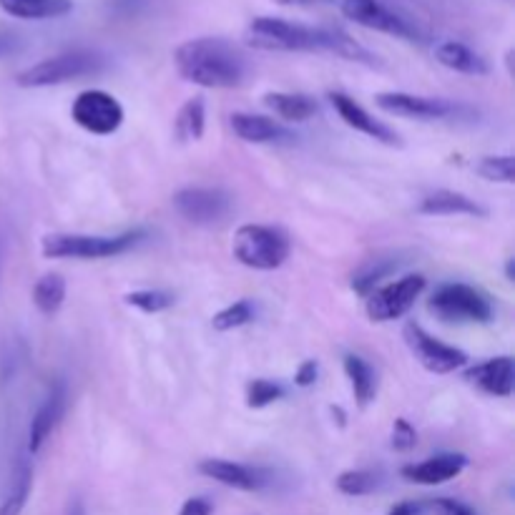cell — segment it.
<instances>
[{
    "label": "cell",
    "instance_id": "44dd1931",
    "mask_svg": "<svg viewBox=\"0 0 515 515\" xmlns=\"http://www.w3.org/2000/svg\"><path fill=\"white\" fill-rule=\"evenodd\" d=\"M0 8L18 21H53L73 11V0H0Z\"/></svg>",
    "mask_w": 515,
    "mask_h": 515
},
{
    "label": "cell",
    "instance_id": "f35d334b",
    "mask_svg": "<svg viewBox=\"0 0 515 515\" xmlns=\"http://www.w3.org/2000/svg\"><path fill=\"white\" fill-rule=\"evenodd\" d=\"M66 515H86V510H83L81 500H73V503L68 505V513Z\"/></svg>",
    "mask_w": 515,
    "mask_h": 515
},
{
    "label": "cell",
    "instance_id": "8d00e7d4",
    "mask_svg": "<svg viewBox=\"0 0 515 515\" xmlns=\"http://www.w3.org/2000/svg\"><path fill=\"white\" fill-rule=\"evenodd\" d=\"M16 48H18V36H13V33H0V58L13 53Z\"/></svg>",
    "mask_w": 515,
    "mask_h": 515
},
{
    "label": "cell",
    "instance_id": "5b68a950",
    "mask_svg": "<svg viewBox=\"0 0 515 515\" xmlns=\"http://www.w3.org/2000/svg\"><path fill=\"white\" fill-rule=\"evenodd\" d=\"M289 239L282 229L264 227V224H244L234 234L232 252L244 267L257 272L279 269L289 257Z\"/></svg>",
    "mask_w": 515,
    "mask_h": 515
},
{
    "label": "cell",
    "instance_id": "ba28073f",
    "mask_svg": "<svg viewBox=\"0 0 515 515\" xmlns=\"http://www.w3.org/2000/svg\"><path fill=\"white\" fill-rule=\"evenodd\" d=\"M71 116L81 129L96 136H111L124 124V106L119 98L101 88H88L76 96Z\"/></svg>",
    "mask_w": 515,
    "mask_h": 515
},
{
    "label": "cell",
    "instance_id": "30bf717a",
    "mask_svg": "<svg viewBox=\"0 0 515 515\" xmlns=\"http://www.w3.org/2000/svg\"><path fill=\"white\" fill-rule=\"evenodd\" d=\"M425 277L423 274H405L397 282L385 284L380 289H372L367 294V317L372 322H392L407 315L415 304V299L423 294Z\"/></svg>",
    "mask_w": 515,
    "mask_h": 515
},
{
    "label": "cell",
    "instance_id": "d6986e66",
    "mask_svg": "<svg viewBox=\"0 0 515 515\" xmlns=\"http://www.w3.org/2000/svg\"><path fill=\"white\" fill-rule=\"evenodd\" d=\"M229 126H232L234 134L242 141H247V144H274V141L292 139V134H289L284 126H279L277 121L259 114H244V111H237V114H232V119H229Z\"/></svg>",
    "mask_w": 515,
    "mask_h": 515
},
{
    "label": "cell",
    "instance_id": "8992f818",
    "mask_svg": "<svg viewBox=\"0 0 515 515\" xmlns=\"http://www.w3.org/2000/svg\"><path fill=\"white\" fill-rule=\"evenodd\" d=\"M430 312L443 322H475L485 325L493 320V302L470 284H443L428 302Z\"/></svg>",
    "mask_w": 515,
    "mask_h": 515
},
{
    "label": "cell",
    "instance_id": "f1b7e54d",
    "mask_svg": "<svg viewBox=\"0 0 515 515\" xmlns=\"http://www.w3.org/2000/svg\"><path fill=\"white\" fill-rule=\"evenodd\" d=\"M126 304L129 307L141 309L146 315H156V312H164L174 304V294L166 292V289H136V292L126 294Z\"/></svg>",
    "mask_w": 515,
    "mask_h": 515
},
{
    "label": "cell",
    "instance_id": "4dcf8cb0",
    "mask_svg": "<svg viewBox=\"0 0 515 515\" xmlns=\"http://www.w3.org/2000/svg\"><path fill=\"white\" fill-rule=\"evenodd\" d=\"M284 387L274 380H252L247 385V405L254 410H262V407L272 405V402L282 400Z\"/></svg>",
    "mask_w": 515,
    "mask_h": 515
},
{
    "label": "cell",
    "instance_id": "d4e9b609",
    "mask_svg": "<svg viewBox=\"0 0 515 515\" xmlns=\"http://www.w3.org/2000/svg\"><path fill=\"white\" fill-rule=\"evenodd\" d=\"M206 129V103L201 96L189 98L174 119V136L179 141H199Z\"/></svg>",
    "mask_w": 515,
    "mask_h": 515
},
{
    "label": "cell",
    "instance_id": "83f0119b",
    "mask_svg": "<svg viewBox=\"0 0 515 515\" xmlns=\"http://www.w3.org/2000/svg\"><path fill=\"white\" fill-rule=\"evenodd\" d=\"M252 320H254L252 302H247V299H239V302L229 304V307H224L222 312L214 315L212 327L217 332H232V330H239V327L249 325Z\"/></svg>",
    "mask_w": 515,
    "mask_h": 515
},
{
    "label": "cell",
    "instance_id": "9c48e42d",
    "mask_svg": "<svg viewBox=\"0 0 515 515\" xmlns=\"http://www.w3.org/2000/svg\"><path fill=\"white\" fill-rule=\"evenodd\" d=\"M340 11L347 21L357 23L362 28L402 38V41H420L418 26L407 21L395 8L382 3V0H342Z\"/></svg>",
    "mask_w": 515,
    "mask_h": 515
},
{
    "label": "cell",
    "instance_id": "3957f363",
    "mask_svg": "<svg viewBox=\"0 0 515 515\" xmlns=\"http://www.w3.org/2000/svg\"><path fill=\"white\" fill-rule=\"evenodd\" d=\"M106 68V58L98 51H88V48H73V51L56 53L51 58L33 63L26 71L16 76V83L21 88H48L61 86V83L76 81V78L93 76Z\"/></svg>",
    "mask_w": 515,
    "mask_h": 515
},
{
    "label": "cell",
    "instance_id": "836d02e7",
    "mask_svg": "<svg viewBox=\"0 0 515 515\" xmlns=\"http://www.w3.org/2000/svg\"><path fill=\"white\" fill-rule=\"evenodd\" d=\"M317 375H320V365H317L315 360H307L299 365L297 375H294V382H297L299 387H309V385H315Z\"/></svg>",
    "mask_w": 515,
    "mask_h": 515
},
{
    "label": "cell",
    "instance_id": "7402d4cb",
    "mask_svg": "<svg viewBox=\"0 0 515 515\" xmlns=\"http://www.w3.org/2000/svg\"><path fill=\"white\" fill-rule=\"evenodd\" d=\"M33 490V465L26 455L16 458L11 470V480H8L6 498L0 503V515H21L26 508L28 498Z\"/></svg>",
    "mask_w": 515,
    "mask_h": 515
},
{
    "label": "cell",
    "instance_id": "cb8c5ba5",
    "mask_svg": "<svg viewBox=\"0 0 515 515\" xmlns=\"http://www.w3.org/2000/svg\"><path fill=\"white\" fill-rule=\"evenodd\" d=\"M264 103L284 121H307L317 114V101L304 93H267Z\"/></svg>",
    "mask_w": 515,
    "mask_h": 515
},
{
    "label": "cell",
    "instance_id": "603a6c76",
    "mask_svg": "<svg viewBox=\"0 0 515 515\" xmlns=\"http://www.w3.org/2000/svg\"><path fill=\"white\" fill-rule=\"evenodd\" d=\"M345 372L360 407H367L377 395V375L370 362L360 355H345Z\"/></svg>",
    "mask_w": 515,
    "mask_h": 515
},
{
    "label": "cell",
    "instance_id": "277c9868",
    "mask_svg": "<svg viewBox=\"0 0 515 515\" xmlns=\"http://www.w3.org/2000/svg\"><path fill=\"white\" fill-rule=\"evenodd\" d=\"M146 239L144 229L116 234V237H91V234H48L41 252L46 259H106L126 254Z\"/></svg>",
    "mask_w": 515,
    "mask_h": 515
},
{
    "label": "cell",
    "instance_id": "4fadbf2b",
    "mask_svg": "<svg viewBox=\"0 0 515 515\" xmlns=\"http://www.w3.org/2000/svg\"><path fill=\"white\" fill-rule=\"evenodd\" d=\"M199 473L206 478L217 480V483L227 485V488L244 490V493H254L272 483V475L262 468H252V465L234 463V460L224 458H209L199 463Z\"/></svg>",
    "mask_w": 515,
    "mask_h": 515
},
{
    "label": "cell",
    "instance_id": "52a82bcc",
    "mask_svg": "<svg viewBox=\"0 0 515 515\" xmlns=\"http://www.w3.org/2000/svg\"><path fill=\"white\" fill-rule=\"evenodd\" d=\"M174 209L196 227H219L232 214L234 199L217 186H186L174 194Z\"/></svg>",
    "mask_w": 515,
    "mask_h": 515
},
{
    "label": "cell",
    "instance_id": "e0dca14e",
    "mask_svg": "<svg viewBox=\"0 0 515 515\" xmlns=\"http://www.w3.org/2000/svg\"><path fill=\"white\" fill-rule=\"evenodd\" d=\"M468 468V458L463 453H440L433 458L423 460V463L405 465L400 470L402 478L418 485H440L448 480L458 478L463 470Z\"/></svg>",
    "mask_w": 515,
    "mask_h": 515
},
{
    "label": "cell",
    "instance_id": "8fae6325",
    "mask_svg": "<svg viewBox=\"0 0 515 515\" xmlns=\"http://www.w3.org/2000/svg\"><path fill=\"white\" fill-rule=\"evenodd\" d=\"M375 103L385 114L402 116V119H418V121H445L453 119L463 111V106L445 98H428V96H415V93H377Z\"/></svg>",
    "mask_w": 515,
    "mask_h": 515
},
{
    "label": "cell",
    "instance_id": "ffe728a7",
    "mask_svg": "<svg viewBox=\"0 0 515 515\" xmlns=\"http://www.w3.org/2000/svg\"><path fill=\"white\" fill-rule=\"evenodd\" d=\"M435 58H438V63H443L445 68H450V71L455 73H465V76H488L490 71L488 61L460 41L438 43V46H435Z\"/></svg>",
    "mask_w": 515,
    "mask_h": 515
},
{
    "label": "cell",
    "instance_id": "60d3db41",
    "mask_svg": "<svg viewBox=\"0 0 515 515\" xmlns=\"http://www.w3.org/2000/svg\"><path fill=\"white\" fill-rule=\"evenodd\" d=\"M0 269H3V239H0Z\"/></svg>",
    "mask_w": 515,
    "mask_h": 515
},
{
    "label": "cell",
    "instance_id": "ab89813d",
    "mask_svg": "<svg viewBox=\"0 0 515 515\" xmlns=\"http://www.w3.org/2000/svg\"><path fill=\"white\" fill-rule=\"evenodd\" d=\"M505 274H508V279H513V259H508V267H505Z\"/></svg>",
    "mask_w": 515,
    "mask_h": 515
},
{
    "label": "cell",
    "instance_id": "e575fe53",
    "mask_svg": "<svg viewBox=\"0 0 515 515\" xmlns=\"http://www.w3.org/2000/svg\"><path fill=\"white\" fill-rule=\"evenodd\" d=\"M212 513H214V505L206 498L184 500V505H181L179 510V515H212Z\"/></svg>",
    "mask_w": 515,
    "mask_h": 515
},
{
    "label": "cell",
    "instance_id": "f546056e",
    "mask_svg": "<svg viewBox=\"0 0 515 515\" xmlns=\"http://www.w3.org/2000/svg\"><path fill=\"white\" fill-rule=\"evenodd\" d=\"M475 171H478V174L488 181H498V184H513L515 159L510 154L483 156V159L475 164Z\"/></svg>",
    "mask_w": 515,
    "mask_h": 515
},
{
    "label": "cell",
    "instance_id": "1f68e13d",
    "mask_svg": "<svg viewBox=\"0 0 515 515\" xmlns=\"http://www.w3.org/2000/svg\"><path fill=\"white\" fill-rule=\"evenodd\" d=\"M415 443H418L415 428L405 418H397L395 425H392V448L400 450V453H407V450L415 448Z\"/></svg>",
    "mask_w": 515,
    "mask_h": 515
},
{
    "label": "cell",
    "instance_id": "74e56055",
    "mask_svg": "<svg viewBox=\"0 0 515 515\" xmlns=\"http://www.w3.org/2000/svg\"><path fill=\"white\" fill-rule=\"evenodd\" d=\"M277 6H289V8H315L327 3V0H274Z\"/></svg>",
    "mask_w": 515,
    "mask_h": 515
},
{
    "label": "cell",
    "instance_id": "7c38bea8",
    "mask_svg": "<svg viewBox=\"0 0 515 515\" xmlns=\"http://www.w3.org/2000/svg\"><path fill=\"white\" fill-rule=\"evenodd\" d=\"M405 342L412 350V355L420 360V365L428 372H435V375H448V372H455L468 365V355L463 350L435 340L430 332H425L415 322L405 327Z\"/></svg>",
    "mask_w": 515,
    "mask_h": 515
},
{
    "label": "cell",
    "instance_id": "d590c367",
    "mask_svg": "<svg viewBox=\"0 0 515 515\" xmlns=\"http://www.w3.org/2000/svg\"><path fill=\"white\" fill-rule=\"evenodd\" d=\"M425 513V505L418 503V500H402V503L392 505L387 510V515H423Z\"/></svg>",
    "mask_w": 515,
    "mask_h": 515
},
{
    "label": "cell",
    "instance_id": "5bb4252c",
    "mask_svg": "<svg viewBox=\"0 0 515 515\" xmlns=\"http://www.w3.org/2000/svg\"><path fill=\"white\" fill-rule=\"evenodd\" d=\"M68 405V387L63 380H56L48 387L46 397H43L41 407L36 410L31 420V428H28V453L36 455L38 450L46 445L48 435L56 430V425L61 423L63 412Z\"/></svg>",
    "mask_w": 515,
    "mask_h": 515
},
{
    "label": "cell",
    "instance_id": "7a4b0ae2",
    "mask_svg": "<svg viewBox=\"0 0 515 515\" xmlns=\"http://www.w3.org/2000/svg\"><path fill=\"white\" fill-rule=\"evenodd\" d=\"M184 81L201 88H239L249 76L247 56L227 38H191L174 51Z\"/></svg>",
    "mask_w": 515,
    "mask_h": 515
},
{
    "label": "cell",
    "instance_id": "9a60e30c",
    "mask_svg": "<svg viewBox=\"0 0 515 515\" xmlns=\"http://www.w3.org/2000/svg\"><path fill=\"white\" fill-rule=\"evenodd\" d=\"M330 101H332V106H335L337 114H340V119L345 121L350 129L360 131V134L370 136V139L380 141V144H385V146H402L400 136H397L390 126L382 124V121H377L372 114H367V111L362 109L355 98H350L347 93L332 91Z\"/></svg>",
    "mask_w": 515,
    "mask_h": 515
},
{
    "label": "cell",
    "instance_id": "4316f807",
    "mask_svg": "<svg viewBox=\"0 0 515 515\" xmlns=\"http://www.w3.org/2000/svg\"><path fill=\"white\" fill-rule=\"evenodd\" d=\"M335 485L342 495L360 498V495H370L380 488V473H375V470H365V468L345 470V473L337 475Z\"/></svg>",
    "mask_w": 515,
    "mask_h": 515
},
{
    "label": "cell",
    "instance_id": "6da1fadb",
    "mask_svg": "<svg viewBox=\"0 0 515 515\" xmlns=\"http://www.w3.org/2000/svg\"><path fill=\"white\" fill-rule=\"evenodd\" d=\"M247 43L259 51L277 53H330L345 61L375 66L377 56H372L365 46L337 28L302 26V23L284 21V18L262 16L254 18L247 28Z\"/></svg>",
    "mask_w": 515,
    "mask_h": 515
},
{
    "label": "cell",
    "instance_id": "d6a6232c",
    "mask_svg": "<svg viewBox=\"0 0 515 515\" xmlns=\"http://www.w3.org/2000/svg\"><path fill=\"white\" fill-rule=\"evenodd\" d=\"M430 508H435V513L438 515H478L470 505L460 503V500H453V498H435L433 503H430Z\"/></svg>",
    "mask_w": 515,
    "mask_h": 515
},
{
    "label": "cell",
    "instance_id": "484cf974",
    "mask_svg": "<svg viewBox=\"0 0 515 515\" xmlns=\"http://www.w3.org/2000/svg\"><path fill=\"white\" fill-rule=\"evenodd\" d=\"M63 299H66V279L61 274H43L36 282V287H33V304H36L41 315H56L58 309L63 307Z\"/></svg>",
    "mask_w": 515,
    "mask_h": 515
},
{
    "label": "cell",
    "instance_id": "2e32d148",
    "mask_svg": "<svg viewBox=\"0 0 515 515\" xmlns=\"http://www.w3.org/2000/svg\"><path fill=\"white\" fill-rule=\"evenodd\" d=\"M465 380L483 390L485 395L493 397H510L515 387V365L510 357H493L488 362L468 367L465 370Z\"/></svg>",
    "mask_w": 515,
    "mask_h": 515
},
{
    "label": "cell",
    "instance_id": "ac0fdd59",
    "mask_svg": "<svg viewBox=\"0 0 515 515\" xmlns=\"http://www.w3.org/2000/svg\"><path fill=\"white\" fill-rule=\"evenodd\" d=\"M418 212L425 217H488V209L453 189H438L420 201Z\"/></svg>",
    "mask_w": 515,
    "mask_h": 515
}]
</instances>
